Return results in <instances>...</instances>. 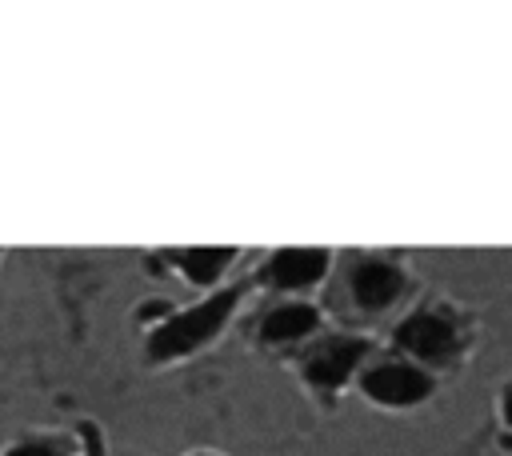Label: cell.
I'll use <instances>...</instances> for the list:
<instances>
[{
  "label": "cell",
  "mask_w": 512,
  "mask_h": 456,
  "mask_svg": "<svg viewBox=\"0 0 512 456\" xmlns=\"http://www.w3.org/2000/svg\"><path fill=\"white\" fill-rule=\"evenodd\" d=\"M400 288H404V276H400L396 264L364 260L352 272V296H356L360 308H384V304H392L400 296Z\"/></svg>",
  "instance_id": "6"
},
{
  "label": "cell",
  "mask_w": 512,
  "mask_h": 456,
  "mask_svg": "<svg viewBox=\"0 0 512 456\" xmlns=\"http://www.w3.org/2000/svg\"><path fill=\"white\" fill-rule=\"evenodd\" d=\"M364 392L376 404H416L432 392V380L412 364H384L364 372Z\"/></svg>",
  "instance_id": "3"
},
{
  "label": "cell",
  "mask_w": 512,
  "mask_h": 456,
  "mask_svg": "<svg viewBox=\"0 0 512 456\" xmlns=\"http://www.w3.org/2000/svg\"><path fill=\"white\" fill-rule=\"evenodd\" d=\"M396 340L420 360H444L456 348V328L436 312H416L396 328Z\"/></svg>",
  "instance_id": "4"
},
{
  "label": "cell",
  "mask_w": 512,
  "mask_h": 456,
  "mask_svg": "<svg viewBox=\"0 0 512 456\" xmlns=\"http://www.w3.org/2000/svg\"><path fill=\"white\" fill-rule=\"evenodd\" d=\"M168 260H172L192 284H212V280L236 260V248H176V252H168Z\"/></svg>",
  "instance_id": "7"
},
{
  "label": "cell",
  "mask_w": 512,
  "mask_h": 456,
  "mask_svg": "<svg viewBox=\"0 0 512 456\" xmlns=\"http://www.w3.org/2000/svg\"><path fill=\"white\" fill-rule=\"evenodd\" d=\"M312 328H316V308H308V304H284V308H272L264 316L260 336L272 340V344H280V340H296V336H304Z\"/></svg>",
  "instance_id": "8"
},
{
  "label": "cell",
  "mask_w": 512,
  "mask_h": 456,
  "mask_svg": "<svg viewBox=\"0 0 512 456\" xmlns=\"http://www.w3.org/2000/svg\"><path fill=\"white\" fill-rule=\"evenodd\" d=\"M236 300H240V288H224V292H216V296H208V300H200V304L168 316L164 324L152 328L148 356L160 364V360H176V356L196 352L200 344H208L224 328V320L232 316Z\"/></svg>",
  "instance_id": "1"
},
{
  "label": "cell",
  "mask_w": 512,
  "mask_h": 456,
  "mask_svg": "<svg viewBox=\"0 0 512 456\" xmlns=\"http://www.w3.org/2000/svg\"><path fill=\"white\" fill-rule=\"evenodd\" d=\"M4 456H64V448L52 440H20V444L4 448Z\"/></svg>",
  "instance_id": "9"
},
{
  "label": "cell",
  "mask_w": 512,
  "mask_h": 456,
  "mask_svg": "<svg viewBox=\"0 0 512 456\" xmlns=\"http://www.w3.org/2000/svg\"><path fill=\"white\" fill-rule=\"evenodd\" d=\"M200 456H208V452H200Z\"/></svg>",
  "instance_id": "11"
},
{
  "label": "cell",
  "mask_w": 512,
  "mask_h": 456,
  "mask_svg": "<svg viewBox=\"0 0 512 456\" xmlns=\"http://www.w3.org/2000/svg\"><path fill=\"white\" fill-rule=\"evenodd\" d=\"M504 420H508V424H512V388H508V392H504Z\"/></svg>",
  "instance_id": "10"
},
{
  "label": "cell",
  "mask_w": 512,
  "mask_h": 456,
  "mask_svg": "<svg viewBox=\"0 0 512 456\" xmlns=\"http://www.w3.org/2000/svg\"><path fill=\"white\" fill-rule=\"evenodd\" d=\"M364 352H368V340L360 336H328L324 344L308 352L304 372L316 388H340L352 376V368L364 360Z\"/></svg>",
  "instance_id": "2"
},
{
  "label": "cell",
  "mask_w": 512,
  "mask_h": 456,
  "mask_svg": "<svg viewBox=\"0 0 512 456\" xmlns=\"http://www.w3.org/2000/svg\"><path fill=\"white\" fill-rule=\"evenodd\" d=\"M328 268V252L324 248H280L268 264H264V280L272 288H304L316 284Z\"/></svg>",
  "instance_id": "5"
}]
</instances>
